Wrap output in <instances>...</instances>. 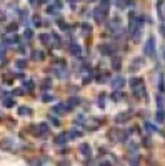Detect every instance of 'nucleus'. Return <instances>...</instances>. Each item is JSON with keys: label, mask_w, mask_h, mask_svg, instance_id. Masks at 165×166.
Returning <instances> with one entry per match:
<instances>
[{"label": "nucleus", "mask_w": 165, "mask_h": 166, "mask_svg": "<svg viewBox=\"0 0 165 166\" xmlns=\"http://www.w3.org/2000/svg\"><path fill=\"white\" fill-rule=\"evenodd\" d=\"M160 32H162V35L165 37V25H162V27H160Z\"/></svg>", "instance_id": "obj_42"}, {"label": "nucleus", "mask_w": 165, "mask_h": 166, "mask_svg": "<svg viewBox=\"0 0 165 166\" xmlns=\"http://www.w3.org/2000/svg\"><path fill=\"white\" fill-rule=\"evenodd\" d=\"M57 23H58V27H60L62 30H67V23H65L62 19H60V20H57Z\"/></svg>", "instance_id": "obj_34"}, {"label": "nucleus", "mask_w": 165, "mask_h": 166, "mask_svg": "<svg viewBox=\"0 0 165 166\" xmlns=\"http://www.w3.org/2000/svg\"><path fill=\"white\" fill-rule=\"evenodd\" d=\"M108 3H110V0H100V5L107 7V8H108Z\"/></svg>", "instance_id": "obj_37"}, {"label": "nucleus", "mask_w": 165, "mask_h": 166, "mask_svg": "<svg viewBox=\"0 0 165 166\" xmlns=\"http://www.w3.org/2000/svg\"><path fill=\"white\" fill-rule=\"evenodd\" d=\"M80 28H82V33L83 35H90V33H92V25L87 23V22H83L82 25H80Z\"/></svg>", "instance_id": "obj_13"}, {"label": "nucleus", "mask_w": 165, "mask_h": 166, "mask_svg": "<svg viewBox=\"0 0 165 166\" xmlns=\"http://www.w3.org/2000/svg\"><path fill=\"white\" fill-rule=\"evenodd\" d=\"M67 140H70V133H60V135L55 138V143H57V144H64V143H67Z\"/></svg>", "instance_id": "obj_8"}, {"label": "nucleus", "mask_w": 165, "mask_h": 166, "mask_svg": "<svg viewBox=\"0 0 165 166\" xmlns=\"http://www.w3.org/2000/svg\"><path fill=\"white\" fill-rule=\"evenodd\" d=\"M68 50H70V53L75 55V56H80V55H82V47H80V45H77V43H72V45L68 47Z\"/></svg>", "instance_id": "obj_7"}, {"label": "nucleus", "mask_w": 165, "mask_h": 166, "mask_svg": "<svg viewBox=\"0 0 165 166\" xmlns=\"http://www.w3.org/2000/svg\"><path fill=\"white\" fill-rule=\"evenodd\" d=\"M23 86H25V90L32 91V90H33V82H32V80H29V82H25V83H23Z\"/></svg>", "instance_id": "obj_28"}, {"label": "nucleus", "mask_w": 165, "mask_h": 166, "mask_svg": "<svg viewBox=\"0 0 165 166\" xmlns=\"http://www.w3.org/2000/svg\"><path fill=\"white\" fill-rule=\"evenodd\" d=\"M163 58H165V50H163Z\"/></svg>", "instance_id": "obj_43"}, {"label": "nucleus", "mask_w": 165, "mask_h": 166, "mask_svg": "<svg viewBox=\"0 0 165 166\" xmlns=\"http://www.w3.org/2000/svg\"><path fill=\"white\" fill-rule=\"evenodd\" d=\"M80 103V98H77V97H72V98H68V101H67V105H68L70 108H75L77 105Z\"/></svg>", "instance_id": "obj_16"}, {"label": "nucleus", "mask_w": 165, "mask_h": 166, "mask_svg": "<svg viewBox=\"0 0 165 166\" xmlns=\"http://www.w3.org/2000/svg\"><path fill=\"white\" fill-rule=\"evenodd\" d=\"M50 35H48V33H42L40 35V42H42V43H48V42H50Z\"/></svg>", "instance_id": "obj_24"}, {"label": "nucleus", "mask_w": 165, "mask_h": 166, "mask_svg": "<svg viewBox=\"0 0 165 166\" xmlns=\"http://www.w3.org/2000/svg\"><path fill=\"white\" fill-rule=\"evenodd\" d=\"M45 58V53L40 50H33L32 52V60H35V62H40V60Z\"/></svg>", "instance_id": "obj_11"}, {"label": "nucleus", "mask_w": 165, "mask_h": 166, "mask_svg": "<svg viewBox=\"0 0 165 166\" xmlns=\"http://www.w3.org/2000/svg\"><path fill=\"white\" fill-rule=\"evenodd\" d=\"M157 121H165V110L163 108H159V111H157Z\"/></svg>", "instance_id": "obj_19"}, {"label": "nucleus", "mask_w": 165, "mask_h": 166, "mask_svg": "<svg viewBox=\"0 0 165 166\" xmlns=\"http://www.w3.org/2000/svg\"><path fill=\"white\" fill-rule=\"evenodd\" d=\"M27 65H29V62H27V60H17V62H15V66H17L19 70L27 68Z\"/></svg>", "instance_id": "obj_17"}, {"label": "nucleus", "mask_w": 165, "mask_h": 166, "mask_svg": "<svg viewBox=\"0 0 165 166\" xmlns=\"http://www.w3.org/2000/svg\"><path fill=\"white\" fill-rule=\"evenodd\" d=\"M145 55H149V56H153L155 55V38L153 37H149V40H147V43H145Z\"/></svg>", "instance_id": "obj_2"}, {"label": "nucleus", "mask_w": 165, "mask_h": 166, "mask_svg": "<svg viewBox=\"0 0 165 166\" xmlns=\"http://www.w3.org/2000/svg\"><path fill=\"white\" fill-rule=\"evenodd\" d=\"M5 42H3V43H0V60L3 58V56H5V52H7V47H5Z\"/></svg>", "instance_id": "obj_25"}, {"label": "nucleus", "mask_w": 165, "mask_h": 166, "mask_svg": "<svg viewBox=\"0 0 165 166\" xmlns=\"http://www.w3.org/2000/svg\"><path fill=\"white\" fill-rule=\"evenodd\" d=\"M68 110H72V108H70L68 105H62V103H58L57 107L54 108V113H57V115H65V113H68Z\"/></svg>", "instance_id": "obj_4"}, {"label": "nucleus", "mask_w": 165, "mask_h": 166, "mask_svg": "<svg viewBox=\"0 0 165 166\" xmlns=\"http://www.w3.org/2000/svg\"><path fill=\"white\" fill-rule=\"evenodd\" d=\"M132 115H133L132 111H122L120 115L115 116V121L117 123H125V121H128V120L132 118Z\"/></svg>", "instance_id": "obj_3"}, {"label": "nucleus", "mask_w": 165, "mask_h": 166, "mask_svg": "<svg viewBox=\"0 0 165 166\" xmlns=\"http://www.w3.org/2000/svg\"><path fill=\"white\" fill-rule=\"evenodd\" d=\"M140 83H142V80H140V78H132V80H130V86H132V88L139 86Z\"/></svg>", "instance_id": "obj_26"}, {"label": "nucleus", "mask_w": 165, "mask_h": 166, "mask_svg": "<svg viewBox=\"0 0 165 166\" xmlns=\"http://www.w3.org/2000/svg\"><path fill=\"white\" fill-rule=\"evenodd\" d=\"M142 65H143L142 58H135V60H133V63H132V66H130V68H132V70H135V68H140Z\"/></svg>", "instance_id": "obj_21"}, {"label": "nucleus", "mask_w": 165, "mask_h": 166, "mask_svg": "<svg viewBox=\"0 0 165 166\" xmlns=\"http://www.w3.org/2000/svg\"><path fill=\"white\" fill-rule=\"evenodd\" d=\"M130 150H132V151L137 150V144H135V143H130Z\"/></svg>", "instance_id": "obj_40"}, {"label": "nucleus", "mask_w": 165, "mask_h": 166, "mask_svg": "<svg viewBox=\"0 0 165 166\" xmlns=\"http://www.w3.org/2000/svg\"><path fill=\"white\" fill-rule=\"evenodd\" d=\"M3 42H5L7 45H9V43H15V42H17V35L13 33V32H7V37L3 38Z\"/></svg>", "instance_id": "obj_9"}, {"label": "nucleus", "mask_w": 165, "mask_h": 166, "mask_svg": "<svg viewBox=\"0 0 165 166\" xmlns=\"http://www.w3.org/2000/svg\"><path fill=\"white\" fill-rule=\"evenodd\" d=\"M130 161H132V163H139V156H135V158H132V160H130Z\"/></svg>", "instance_id": "obj_41"}, {"label": "nucleus", "mask_w": 165, "mask_h": 166, "mask_svg": "<svg viewBox=\"0 0 165 166\" xmlns=\"http://www.w3.org/2000/svg\"><path fill=\"white\" fill-rule=\"evenodd\" d=\"M157 105H159V108H163V97H157Z\"/></svg>", "instance_id": "obj_32"}, {"label": "nucleus", "mask_w": 165, "mask_h": 166, "mask_svg": "<svg viewBox=\"0 0 165 166\" xmlns=\"http://www.w3.org/2000/svg\"><path fill=\"white\" fill-rule=\"evenodd\" d=\"M42 101H44V103H50L52 100H54V97H52V95H48V93H44L42 95V98H40Z\"/></svg>", "instance_id": "obj_23"}, {"label": "nucleus", "mask_w": 165, "mask_h": 166, "mask_svg": "<svg viewBox=\"0 0 165 166\" xmlns=\"http://www.w3.org/2000/svg\"><path fill=\"white\" fill-rule=\"evenodd\" d=\"M110 97H112V100H114V101H120V100H124V98H125V93H124V91H120V90H117V91H114Z\"/></svg>", "instance_id": "obj_10"}, {"label": "nucleus", "mask_w": 165, "mask_h": 166, "mask_svg": "<svg viewBox=\"0 0 165 166\" xmlns=\"http://www.w3.org/2000/svg\"><path fill=\"white\" fill-rule=\"evenodd\" d=\"M160 91H165V83H163V78H160Z\"/></svg>", "instance_id": "obj_38"}, {"label": "nucleus", "mask_w": 165, "mask_h": 166, "mask_svg": "<svg viewBox=\"0 0 165 166\" xmlns=\"http://www.w3.org/2000/svg\"><path fill=\"white\" fill-rule=\"evenodd\" d=\"M115 52L114 45H100V53L102 55H112Z\"/></svg>", "instance_id": "obj_6"}, {"label": "nucleus", "mask_w": 165, "mask_h": 166, "mask_svg": "<svg viewBox=\"0 0 165 166\" xmlns=\"http://www.w3.org/2000/svg\"><path fill=\"white\" fill-rule=\"evenodd\" d=\"M7 32H17V23H10L7 27Z\"/></svg>", "instance_id": "obj_33"}, {"label": "nucleus", "mask_w": 165, "mask_h": 166, "mask_svg": "<svg viewBox=\"0 0 165 166\" xmlns=\"http://www.w3.org/2000/svg\"><path fill=\"white\" fill-rule=\"evenodd\" d=\"M80 153H82L83 156H90V154H92V150H90V146L87 143H83V144H80Z\"/></svg>", "instance_id": "obj_12"}, {"label": "nucleus", "mask_w": 165, "mask_h": 166, "mask_svg": "<svg viewBox=\"0 0 165 166\" xmlns=\"http://www.w3.org/2000/svg\"><path fill=\"white\" fill-rule=\"evenodd\" d=\"M3 105H5L7 108H12L13 105H15V101H12V100H5V101H3Z\"/></svg>", "instance_id": "obj_35"}, {"label": "nucleus", "mask_w": 165, "mask_h": 166, "mask_svg": "<svg viewBox=\"0 0 165 166\" xmlns=\"http://www.w3.org/2000/svg\"><path fill=\"white\" fill-rule=\"evenodd\" d=\"M80 136H82V131H77V130L70 131V138H80Z\"/></svg>", "instance_id": "obj_27"}, {"label": "nucleus", "mask_w": 165, "mask_h": 166, "mask_svg": "<svg viewBox=\"0 0 165 166\" xmlns=\"http://www.w3.org/2000/svg\"><path fill=\"white\" fill-rule=\"evenodd\" d=\"M145 130L149 133H152V131H155V126H153L152 123H145Z\"/></svg>", "instance_id": "obj_30"}, {"label": "nucleus", "mask_w": 165, "mask_h": 166, "mask_svg": "<svg viewBox=\"0 0 165 166\" xmlns=\"http://www.w3.org/2000/svg\"><path fill=\"white\" fill-rule=\"evenodd\" d=\"M115 5L118 8H125V5H132V2H128V0H115Z\"/></svg>", "instance_id": "obj_18"}, {"label": "nucleus", "mask_w": 165, "mask_h": 166, "mask_svg": "<svg viewBox=\"0 0 165 166\" xmlns=\"http://www.w3.org/2000/svg\"><path fill=\"white\" fill-rule=\"evenodd\" d=\"M37 128H38V136H40V135H47V133H48V125H45V123L37 125Z\"/></svg>", "instance_id": "obj_14"}, {"label": "nucleus", "mask_w": 165, "mask_h": 166, "mask_svg": "<svg viewBox=\"0 0 165 166\" xmlns=\"http://www.w3.org/2000/svg\"><path fill=\"white\" fill-rule=\"evenodd\" d=\"M50 120H52V123H55V125H60V121H58L55 116H50Z\"/></svg>", "instance_id": "obj_39"}, {"label": "nucleus", "mask_w": 165, "mask_h": 166, "mask_svg": "<svg viewBox=\"0 0 165 166\" xmlns=\"http://www.w3.org/2000/svg\"><path fill=\"white\" fill-rule=\"evenodd\" d=\"M32 20H33V23H35V25H42V22H40V17H38V15H33L32 17Z\"/></svg>", "instance_id": "obj_31"}, {"label": "nucleus", "mask_w": 165, "mask_h": 166, "mask_svg": "<svg viewBox=\"0 0 165 166\" xmlns=\"http://www.w3.org/2000/svg\"><path fill=\"white\" fill-rule=\"evenodd\" d=\"M124 85H125V78H124V76H115V78L112 80V86H114L115 90H120Z\"/></svg>", "instance_id": "obj_5"}, {"label": "nucleus", "mask_w": 165, "mask_h": 166, "mask_svg": "<svg viewBox=\"0 0 165 166\" xmlns=\"http://www.w3.org/2000/svg\"><path fill=\"white\" fill-rule=\"evenodd\" d=\"M20 115H32V108H27V107H20L19 108Z\"/></svg>", "instance_id": "obj_22"}, {"label": "nucleus", "mask_w": 165, "mask_h": 166, "mask_svg": "<svg viewBox=\"0 0 165 166\" xmlns=\"http://www.w3.org/2000/svg\"><path fill=\"white\" fill-rule=\"evenodd\" d=\"M120 66H122L120 58H114V60H112V68H114V70H120Z\"/></svg>", "instance_id": "obj_20"}, {"label": "nucleus", "mask_w": 165, "mask_h": 166, "mask_svg": "<svg viewBox=\"0 0 165 166\" xmlns=\"http://www.w3.org/2000/svg\"><path fill=\"white\" fill-rule=\"evenodd\" d=\"M40 88H42V90H50V88H52V80L50 78H44V80H42Z\"/></svg>", "instance_id": "obj_15"}, {"label": "nucleus", "mask_w": 165, "mask_h": 166, "mask_svg": "<svg viewBox=\"0 0 165 166\" xmlns=\"http://www.w3.org/2000/svg\"><path fill=\"white\" fill-rule=\"evenodd\" d=\"M54 42L57 47H60V38H58V35H54Z\"/></svg>", "instance_id": "obj_36"}, {"label": "nucleus", "mask_w": 165, "mask_h": 166, "mask_svg": "<svg viewBox=\"0 0 165 166\" xmlns=\"http://www.w3.org/2000/svg\"><path fill=\"white\" fill-rule=\"evenodd\" d=\"M107 15H108V10H107V7H104V5L97 7V8L93 10V19H95V22H99V23L104 22V20L107 19Z\"/></svg>", "instance_id": "obj_1"}, {"label": "nucleus", "mask_w": 165, "mask_h": 166, "mask_svg": "<svg viewBox=\"0 0 165 166\" xmlns=\"http://www.w3.org/2000/svg\"><path fill=\"white\" fill-rule=\"evenodd\" d=\"M32 37H33V32H32V30H25V33H23V38H25V40H30Z\"/></svg>", "instance_id": "obj_29"}]
</instances>
